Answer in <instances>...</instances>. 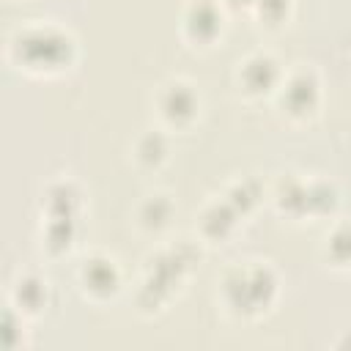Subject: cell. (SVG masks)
Instances as JSON below:
<instances>
[{
    "instance_id": "d6986e66",
    "label": "cell",
    "mask_w": 351,
    "mask_h": 351,
    "mask_svg": "<svg viewBox=\"0 0 351 351\" xmlns=\"http://www.w3.org/2000/svg\"><path fill=\"white\" fill-rule=\"evenodd\" d=\"M255 22L266 30H282L293 16V0H255L252 11Z\"/></svg>"
},
{
    "instance_id": "277c9868",
    "label": "cell",
    "mask_w": 351,
    "mask_h": 351,
    "mask_svg": "<svg viewBox=\"0 0 351 351\" xmlns=\"http://www.w3.org/2000/svg\"><path fill=\"white\" fill-rule=\"evenodd\" d=\"M274 101H277V110L285 121L310 123L313 118H318L321 104H324L321 74L307 63H299V66L288 69L277 93H274Z\"/></svg>"
},
{
    "instance_id": "ba28073f",
    "label": "cell",
    "mask_w": 351,
    "mask_h": 351,
    "mask_svg": "<svg viewBox=\"0 0 351 351\" xmlns=\"http://www.w3.org/2000/svg\"><path fill=\"white\" fill-rule=\"evenodd\" d=\"M178 33L192 49H211L225 36V5L219 0H189L178 19Z\"/></svg>"
},
{
    "instance_id": "ffe728a7",
    "label": "cell",
    "mask_w": 351,
    "mask_h": 351,
    "mask_svg": "<svg viewBox=\"0 0 351 351\" xmlns=\"http://www.w3.org/2000/svg\"><path fill=\"white\" fill-rule=\"evenodd\" d=\"M225 5V11H252L255 0H219Z\"/></svg>"
},
{
    "instance_id": "5bb4252c",
    "label": "cell",
    "mask_w": 351,
    "mask_h": 351,
    "mask_svg": "<svg viewBox=\"0 0 351 351\" xmlns=\"http://www.w3.org/2000/svg\"><path fill=\"white\" fill-rule=\"evenodd\" d=\"M271 200L282 217L304 219L307 217V178L296 173H282L271 189Z\"/></svg>"
},
{
    "instance_id": "2e32d148",
    "label": "cell",
    "mask_w": 351,
    "mask_h": 351,
    "mask_svg": "<svg viewBox=\"0 0 351 351\" xmlns=\"http://www.w3.org/2000/svg\"><path fill=\"white\" fill-rule=\"evenodd\" d=\"M77 241V219L69 217H44L41 228V250L52 258L69 255Z\"/></svg>"
},
{
    "instance_id": "6da1fadb",
    "label": "cell",
    "mask_w": 351,
    "mask_h": 351,
    "mask_svg": "<svg viewBox=\"0 0 351 351\" xmlns=\"http://www.w3.org/2000/svg\"><path fill=\"white\" fill-rule=\"evenodd\" d=\"M5 55L22 74L60 77L77 63V38L55 22H30L11 33Z\"/></svg>"
},
{
    "instance_id": "e0dca14e",
    "label": "cell",
    "mask_w": 351,
    "mask_h": 351,
    "mask_svg": "<svg viewBox=\"0 0 351 351\" xmlns=\"http://www.w3.org/2000/svg\"><path fill=\"white\" fill-rule=\"evenodd\" d=\"M321 258L335 271H351V222H337L324 236Z\"/></svg>"
},
{
    "instance_id": "8fae6325",
    "label": "cell",
    "mask_w": 351,
    "mask_h": 351,
    "mask_svg": "<svg viewBox=\"0 0 351 351\" xmlns=\"http://www.w3.org/2000/svg\"><path fill=\"white\" fill-rule=\"evenodd\" d=\"M176 200L167 192H148L137 206H134V228L143 236L159 239L162 233L170 230L176 219Z\"/></svg>"
},
{
    "instance_id": "7a4b0ae2",
    "label": "cell",
    "mask_w": 351,
    "mask_h": 351,
    "mask_svg": "<svg viewBox=\"0 0 351 351\" xmlns=\"http://www.w3.org/2000/svg\"><path fill=\"white\" fill-rule=\"evenodd\" d=\"M217 285L222 310L236 321H255L266 315L280 296V277L263 261H241L228 266Z\"/></svg>"
},
{
    "instance_id": "52a82bcc",
    "label": "cell",
    "mask_w": 351,
    "mask_h": 351,
    "mask_svg": "<svg viewBox=\"0 0 351 351\" xmlns=\"http://www.w3.org/2000/svg\"><path fill=\"white\" fill-rule=\"evenodd\" d=\"M74 280H77V288L82 293V299L93 302V304H107L112 302L121 288H123V271L118 266V261L101 250L96 252H88L77 271H74Z\"/></svg>"
},
{
    "instance_id": "30bf717a",
    "label": "cell",
    "mask_w": 351,
    "mask_h": 351,
    "mask_svg": "<svg viewBox=\"0 0 351 351\" xmlns=\"http://www.w3.org/2000/svg\"><path fill=\"white\" fill-rule=\"evenodd\" d=\"M52 302V285L38 271H22L8 288V304L25 318H38Z\"/></svg>"
},
{
    "instance_id": "4fadbf2b",
    "label": "cell",
    "mask_w": 351,
    "mask_h": 351,
    "mask_svg": "<svg viewBox=\"0 0 351 351\" xmlns=\"http://www.w3.org/2000/svg\"><path fill=\"white\" fill-rule=\"evenodd\" d=\"M132 159L137 165V170L143 173H156L170 162V137L165 134V129H145L134 137L132 143Z\"/></svg>"
},
{
    "instance_id": "7c38bea8",
    "label": "cell",
    "mask_w": 351,
    "mask_h": 351,
    "mask_svg": "<svg viewBox=\"0 0 351 351\" xmlns=\"http://www.w3.org/2000/svg\"><path fill=\"white\" fill-rule=\"evenodd\" d=\"M80 211H82V189L74 178L60 176L44 186V192H41V214L44 217L77 219Z\"/></svg>"
},
{
    "instance_id": "ac0fdd59",
    "label": "cell",
    "mask_w": 351,
    "mask_h": 351,
    "mask_svg": "<svg viewBox=\"0 0 351 351\" xmlns=\"http://www.w3.org/2000/svg\"><path fill=\"white\" fill-rule=\"evenodd\" d=\"M340 206V192L332 181L326 178H307V217L310 219H324L335 217Z\"/></svg>"
},
{
    "instance_id": "8992f818",
    "label": "cell",
    "mask_w": 351,
    "mask_h": 351,
    "mask_svg": "<svg viewBox=\"0 0 351 351\" xmlns=\"http://www.w3.org/2000/svg\"><path fill=\"white\" fill-rule=\"evenodd\" d=\"M282 77H285V66L269 49H252L236 63V71H233V82L239 93L250 101L274 99Z\"/></svg>"
},
{
    "instance_id": "9a60e30c",
    "label": "cell",
    "mask_w": 351,
    "mask_h": 351,
    "mask_svg": "<svg viewBox=\"0 0 351 351\" xmlns=\"http://www.w3.org/2000/svg\"><path fill=\"white\" fill-rule=\"evenodd\" d=\"M222 197L247 219V217H252V214L258 211V206L263 203L266 189H263V184H261L255 176H239V178H233V181L225 186Z\"/></svg>"
},
{
    "instance_id": "5b68a950",
    "label": "cell",
    "mask_w": 351,
    "mask_h": 351,
    "mask_svg": "<svg viewBox=\"0 0 351 351\" xmlns=\"http://www.w3.org/2000/svg\"><path fill=\"white\" fill-rule=\"evenodd\" d=\"M200 110H203L200 90L186 77H170L154 93V112L159 118V126L167 132L192 129L200 118Z\"/></svg>"
},
{
    "instance_id": "3957f363",
    "label": "cell",
    "mask_w": 351,
    "mask_h": 351,
    "mask_svg": "<svg viewBox=\"0 0 351 351\" xmlns=\"http://www.w3.org/2000/svg\"><path fill=\"white\" fill-rule=\"evenodd\" d=\"M200 261V250L192 241H176L170 247L156 250L145 258L143 280L134 293V304L140 315H159L167 310L170 299L184 288L192 269Z\"/></svg>"
},
{
    "instance_id": "9c48e42d",
    "label": "cell",
    "mask_w": 351,
    "mask_h": 351,
    "mask_svg": "<svg viewBox=\"0 0 351 351\" xmlns=\"http://www.w3.org/2000/svg\"><path fill=\"white\" fill-rule=\"evenodd\" d=\"M241 219L244 217L219 195V197H211L203 203V208L197 211L195 230H197L200 241H206V244H225L236 236Z\"/></svg>"
}]
</instances>
